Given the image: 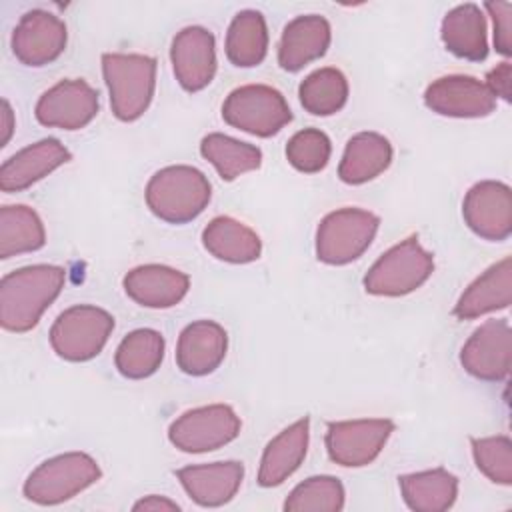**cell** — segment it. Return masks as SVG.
Here are the masks:
<instances>
[{
  "label": "cell",
  "instance_id": "1",
  "mask_svg": "<svg viewBox=\"0 0 512 512\" xmlns=\"http://www.w3.org/2000/svg\"><path fill=\"white\" fill-rule=\"evenodd\" d=\"M66 270L52 264L24 266L8 272L0 282V324L8 332L32 330L44 310L58 298Z\"/></svg>",
  "mask_w": 512,
  "mask_h": 512
},
{
  "label": "cell",
  "instance_id": "2",
  "mask_svg": "<svg viewBox=\"0 0 512 512\" xmlns=\"http://www.w3.org/2000/svg\"><path fill=\"white\" fill-rule=\"evenodd\" d=\"M212 188L208 178L192 166H166L146 184L150 212L170 224H186L208 206Z\"/></svg>",
  "mask_w": 512,
  "mask_h": 512
},
{
  "label": "cell",
  "instance_id": "3",
  "mask_svg": "<svg viewBox=\"0 0 512 512\" xmlns=\"http://www.w3.org/2000/svg\"><path fill=\"white\" fill-rule=\"evenodd\" d=\"M102 74L110 106L118 120H138L150 106L156 88V60L144 54H104Z\"/></svg>",
  "mask_w": 512,
  "mask_h": 512
},
{
  "label": "cell",
  "instance_id": "4",
  "mask_svg": "<svg viewBox=\"0 0 512 512\" xmlns=\"http://www.w3.org/2000/svg\"><path fill=\"white\" fill-rule=\"evenodd\" d=\"M102 476L96 460L84 452H66L36 466L24 482V496L40 506L66 502Z\"/></svg>",
  "mask_w": 512,
  "mask_h": 512
},
{
  "label": "cell",
  "instance_id": "5",
  "mask_svg": "<svg viewBox=\"0 0 512 512\" xmlns=\"http://www.w3.org/2000/svg\"><path fill=\"white\" fill-rule=\"evenodd\" d=\"M434 272V256L416 236L386 250L364 276V288L374 296H404L420 288Z\"/></svg>",
  "mask_w": 512,
  "mask_h": 512
},
{
  "label": "cell",
  "instance_id": "6",
  "mask_svg": "<svg viewBox=\"0 0 512 512\" xmlns=\"http://www.w3.org/2000/svg\"><path fill=\"white\" fill-rule=\"evenodd\" d=\"M380 218L360 208H340L322 218L316 230V256L324 264L344 266L360 258L378 232Z\"/></svg>",
  "mask_w": 512,
  "mask_h": 512
},
{
  "label": "cell",
  "instance_id": "7",
  "mask_svg": "<svg viewBox=\"0 0 512 512\" xmlns=\"http://www.w3.org/2000/svg\"><path fill=\"white\" fill-rule=\"evenodd\" d=\"M114 330V318L90 304L66 308L50 328L54 352L68 362H86L98 356Z\"/></svg>",
  "mask_w": 512,
  "mask_h": 512
},
{
  "label": "cell",
  "instance_id": "8",
  "mask_svg": "<svg viewBox=\"0 0 512 512\" xmlns=\"http://www.w3.org/2000/svg\"><path fill=\"white\" fill-rule=\"evenodd\" d=\"M222 118L242 132L268 138L278 134L292 120V112L276 88L246 84L228 94L222 104Z\"/></svg>",
  "mask_w": 512,
  "mask_h": 512
},
{
  "label": "cell",
  "instance_id": "9",
  "mask_svg": "<svg viewBox=\"0 0 512 512\" xmlns=\"http://www.w3.org/2000/svg\"><path fill=\"white\" fill-rule=\"evenodd\" d=\"M242 422L236 412L226 404H210L184 412L178 416L170 428V442L188 454L212 452L240 434Z\"/></svg>",
  "mask_w": 512,
  "mask_h": 512
},
{
  "label": "cell",
  "instance_id": "10",
  "mask_svg": "<svg viewBox=\"0 0 512 512\" xmlns=\"http://www.w3.org/2000/svg\"><path fill=\"white\" fill-rule=\"evenodd\" d=\"M392 432L394 422L388 418L330 422L326 450L332 462L346 468H360L376 460Z\"/></svg>",
  "mask_w": 512,
  "mask_h": 512
},
{
  "label": "cell",
  "instance_id": "11",
  "mask_svg": "<svg viewBox=\"0 0 512 512\" xmlns=\"http://www.w3.org/2000/svg\"><path fill=\"white\" fill-rule=\"evenodd\" d=\"M512 362V330L506 318L478 326L460 352V364L468 374L486 382L506 380Z\"/></svg>",
  "mask_w": 512,
  "mask_h": 512
},
{
  "label": "cell",
  "instance_id": "12",
  "mask_svg": "<svg viewBox=\"0 0 512 512\" xmlns=\"http://www.w3.org/2000/svg\"><path fill=\"white\" fill-rule=\"evenodd\" d=\"M34 112L42 126L80 130L98 114V92L82 78L60 80L38 98Z\"/></svg>",
  "mask_w": 512,
  "mask_h": 512
},
{
  "label": "cell",
  "instance_id": "13",
  "mask_svg": "<svg viewBox=\"0 0 512 512\" xmlns=\"http://www.w3.org/2000/svg\"><path fill=\"white\" fill-rule=\"evenodd\" d=\"M462 216L468 228L492 242H502L512 234V192L496 180L474 184L462 202Z\"/></svg>",
  "mask_w": 512,
  "mask_h": 512
},
{
  "label": "cell",
  "instance_id": "14",
  "mask_svg": "<svg viewBox=\"0 0 512 512\" xmlns=\"http://www.w3.org/2000/svg\"><path fill=\"white\" fill-rule=\"evenodd\" d=\"M66 24L46 10L26 12L12 32V52L32 68L54 62L66 48Z\"/></svg>",
  "mask_w": 512,
  "mask_h": 512
},
{
  "label": "cell",
  "instance_id": "15",
  "mask_svg": "<svg viewBox=\"0 0 512 512\" xmlns=\"http://www.w3.org/2000/svg\"><path fill=\"white\" fill-rule=\"evenodd\" d=\"M424 104L440 116L482 118L494 112L496 98L478 78L452 74L428 84Z\"/></svg>",
  "mask_w": 512,
  "mask_h": 512
},
{
  "label": "cell",
  "instance_id": "16",
  "mask_svg": "<svg viewBox=\"0 0 512 512\" xmlns=\"http://www.w3.org/2000/svg\"><path fill=\"white\" fill-rule=\"evenodd\" d=\"M170 60L174 76L186 92L206 88L216 74V42L212 32L202 26L182 28L172 40Z\"/></svg>",
  "mask_w": 512,
  "mask_h": 512
},
{
  "label": "cell",
  "instance_id": "17",
  "mask_svg": "<svg viewBox=\"0 0 512 512\" xmlns=\"http://www.w3.org/2000/svg\"><path fill=\"white\" fill-rule=\"evenodd\" d=\"M70 158V150L56 138H44L40 142H34L2 164L0 190L22 192L54 172L58 166L66 164Z\"/></svg>",
  "mask_w": 512,
  "mask_h": 512
},
{
  "label": "cell",
  "instance_id": "18",
  "mask_svg": "<svg viewBox=\"0 0 512 512\" xmlns=\"http://www.w3.org/2000/svg\"><path fill=\"white\" fill-rule=\"evenodd\" d=\"M226 348L228 336L218 322L196 320L180 332L176 364L184 374L206 376L222 364Z\"/></svg>",
  "mask_w": 512,
  "mask_h": 512
},
{
  "label": "cell",
  "instance_id": "19",
  "mask_svg": "<svg viewBox=\"0 0 512 512\" xmlns=\"http://www.w3.org/2000/svg\"><path fill=\"white\" fill-rule=\"evenodd\" d=\"M186 494L200 506L214 508L230 502L244 478V466L236 460L184 466L176 472Z\"/></svg>",
  "mask_w": 512,
  "mask_h": 512
},
{
  "label": "cell",
  "instance_id": "20",
  "mask_svg": "<svg viewBox=\"0 0 512 512\" xmlns=\"http://www.w3.org/2000/svg\"><path fill=\"white\" fill-rule=\"evenodd\" d=\"M190 278L164 264H144L124 276L126 294L146 308L176 306L188 292Z\"/></svg>",
  "mask_w": 512,
  "mask_h": 512
},
{
  "label": "cell",
  "instance_id": "21",
  "mask_svg": "<svg viewBox=\"0 0 512 512\" xmlns=\"http://www.w3.org/2000/svg\"><path fill=\"white\" fill-rule=\"evenodd\" d=\"M330 24L318 14H306L284 26L278 44V64L288 72H298L312 60L326 54L330 46Z\"/></svg>",
  "mask_w": 512,
  "mask_h": 512
},
{
  "label": "cell",
  "instance_id": "22",
  "mask_svg": "<svg viewBox=\"0 0 512 512\" xmlns=\"http://www.w3.org/2000/svg\"><path fill=\"white\" fill-rule=\"evenodd\" d=\"M310 438V418L304 416L284 428L278 436H274L260 460L258 484L264 488H272L282 484L288 476H292L302 464Z\"/></svg>",
  "mask_w": 512,
  "mask_h": 512
},
{
  "label": "cell",
  "instance_id": "23",
  "mask_svg": "<svg viewBox=\"0 0 512 512\" xmlns=\"http://www.w3.org/2000/svg\"><path fill=\"white\" fill-rule=\"evenodd\" d=\"M512 302V258L506 256L482 272L458 298L452 314L472 320L482 314L508 308Z\"/></svg>",
  "mask_w": 512,
  "mask_h": 512
},
{
  "label": "cell",
  "instance_id": "24",
  "mask_svg": "<svg viewBox=\"0 0 512 512\" xmlns=\"http://www.w3.org/2000/svg\"><path fill=\"white\" fill-rule=\"evenodd\" d=\"M440 36L446 50L458 58L480 62L488 56L486 20L476 4L452 8L442 20Z\"/></svg>",
  "mask_w": 512,
  "mask_h": 512
},
{
  "label": "cell",
  "instance_id": "25",
  "mask_svg": "<svg viewBox=\"0 0 512 512\" xmlns=\"http://www.w3.org/2000/svg\"><path fill=\"white\" fill-rule=\"evenodd\" d=\"M204 248L218 260L248 264L260 258L262 242L258 234L230 216H216L202 230Z\"/></svg>",
  "mask_w": 512,
  "mask_h": 512
},
{
  "label": "cell",
  "instance_id": "26",
  "mask_svg": "<svg viewBox=\"0 0 512 512\" xmlns=\"http://www.w3.org/2000/svg\"><path fill=\"white\" fill-rule=\"evenodd\" d=\"M392 162V144L378 132H358L346 144L338 176L346 184H364L380 176Z\"/></svg>",
  "mask_w": 512,
  "mask_h": 512
},
{
  "label": "cell",
  "instance_id": "27",
  "mask_svg": "<svg viewBox=\"0 0 512 512\" xmlns=\"http://www.w3.org/2000/svg\"><path fill=\"white\" fill-rule=\"evenodd\" d=\"M398 484L406 506L416 512H444L458 496V478L444 468L404 474Z\"/></svg>",
  "mask_w": 512,
  "mask_h": 512
},
{
  "label": "cell",
  "instance_id": "28",
  "mask_svg": "<svg viewBox=\"0 0 512 512\" xmlns=\"http://www.w3.org/2000/svg\"><path fill=\"white\" fill-rule=\"evenodd\" d=\"M268 52V28L258 10H242L226 32V58L238 68L258 66Z\"/></svg>",
  "mask_w": 512,
  "mask_h": 512
},
{
  "label": "cell",
  "instance_id": "29",
  "mask_svg": "<svg viewBox=\"0 0 512 512\" xmlns=\"http://www.w3.org/2000/svg\"><path fill=\"white\" fill-rule=\"evenodd\" d=\"M164 336L152 328H138L122 338L114 364L124 378L142 380L152 376L164 358Z\"/></svg>",
  "mask_w": 512,
  "mask_h": 512
},
{
  "label": "cell",
  "instance_id": "30",
  "mask_svg": "<svg viewBox=\"0 0 512 512\" xmlns=\"http://www.w3.org/2000/svg\"><path fill=\"white\" fill-rule=\"evenodd\" d=\"M46 242V232L40 216L24 206H2L0 208V258L40 250Z\"/></svg>",
  "mask_w": 512,
  "mask_h": 512
},
{
  "label": "cell",
  "instance_id": "31",
  "mask_svg": "<svg viewBox=\"0 0 512 512\" xmlns=\"http://www.w3.org/2000/svg\"><path fill=\"white\" fill-rule=\"evenodd\" d=\"M200 154L216 168L222 180L230 182L262 164L260 148L226 134H208L200 142Z\"/></svg>",
  "mask_w": 512,
  "mask_h": 512
},
{
  "label": "cell",
  "instance_id": "32",
  "mask_svg": "<svg viewBox=\"0 0 512 512\" xmlns=\"http://www.w3.org/2000/svg\"><path fill=\"white\" fill-rule=\"evenodd\" d=\"M300 104L314 116H330L348 100V80L338 68H320L308 74L298 88Z\"/></svg>",
  "mask_w": 512,
  "mask_h": 512
},
{
  "label": "cell",
  "instance_id": "33",
  "mask_svg": "<svg viewBox=\"0 0 512 512\" xmlns=\"http://www.w3.org/2000/svg\"><path fill=\"white\" fill-rule=\"evenodd\" d=\"M344 508V486L334 476H312L300 482L286 498L288 512H340Z\"/></svg>",
  "mask_w": 512,
  "mask_h": 512
},
{
  "label": "cell",
  "instance_id": "34",
  "mask_svg": "<svg viewBox=\"0 0 512 512\" xmlns=\"http://www.w3.org/2000/svg\"><path fill=\"white\" fill-rule=\"evenodd\" d=\"M472 456L478 470L492 482L512 484V442L508 436L472 438Z\"/></svg>",
  "mask_w": 512,
  "mask_h": 512
},
{
  "label": "cell",
  "instance_id": "35",
  "mask_svg": "<svg viewBox=\"0 0 512 512\" xmlns=\"http://www.w3.org/2000/svg\"><path fill=\"white\" fill-rule=\"evenodd\" d=\"M330 152V138L318 128H304L296 132L286 144L288 162L304 174L320 172L328 164Z\"/></svg>",
  "mask_w": 512,
  "mask_h": 512
},
{
  "label": "cell",
  "instance_id": "36",
  "mask_svg": "<svg viewBox=\"0 0 512 512\" xmlns=\"http://www.w3.org/2000/svg\"><path fill=\"white\" fill-rule=\"evenodd\" d=\"M494 22V46L502 56L512 54V4L510 2H486Z\"/></svg>",
  "mask_w": 512,
  "mask_h": 512
},
{
  "label": "cell",
  "instance_id": "37",
  "mask_svg": "<svg viewBox=\"0 0 512 512\" xmlns=\"http://www.w3.org/2000/svg\"><path fill=\"white\" fill-rule=\"evenodd\" d=\"M510 78H512V66L510 62H502L496 68H492L486 76V86L488 90L496 96H500L502 100L510 102Z\"/></svg>",
  "mask_w": 512,
  "mask_h": 512
},
{
  "label": "cell",
  "instance_id": "38",
  "mask_svg": "<svg viewBox=\"0 0 512 512\" xmlns=\"http://www.w3.org/2000/svg\"><path fill=\"white\" fill-rule=\"evenodd\" d=\"M134 510H180V506L164 496H146L134 504Z\"/></svg>",
  "mask_w": 512,
  "mask_h": 512
},
{
  "label": "cell",
  "instance_id": "39",
  "mask_svg": "<svg viewBox=\"0 0 512 512\" xmlns=\"http://www.w3.org/2000/svg\"><path fill=\"white\" fill-rule=\"evenodd\" d=\"M14 130V114L8 100H2V146L8 144Z\"/></svg>",
  "mask_w": 512,
  "mask_h": 512
}]
</instances>
